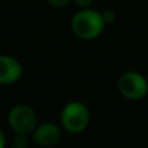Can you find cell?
<instances>
[{
  "mask_svg": "<svg viewBox=\"0 0 148 148\" xmlns=\"http://www.w3.org/2000/svg\"><path fill=\"white\" fill-rule=\"evenodd\" d=\"M104 18L101 13L90 8L81 9L72 18V30L78 38L83 40H92L97 38L104 30Z\"/></svg>",
  "mask_w": 148,
  "mask_h": 148,
  "instance_id": "6da1fadb",
  "label": "cell"
},
{
  "mask_svg": "<svg viewBox=\"0 0 148 148\" xmlns=\"http://www.w3.org/2000/svg\"><path fill=\"white\" fill-rule=\"evenodd\" d=\"M90 122L88 108L81 101H70L61 112L62 127L72 134L83 131Z\"/></svg>",
  "mask_w": 148,
  "mask_h": 148,
  "instance_id": "7a4b0ae2",
  "label": "cell"
},
{
  "mask_svg": "<svg viewBox=\"0 0 148 148\" xmlns=\"http://www.w3.org/2000/svg\"><path fill=\"white\" fill-rule=\"evenodd\" d=\"M8 123L16 134L30 135L36 129V113L30 105L17 104L8 113Z\"/></svg>",
  "mask_w": 148,
  "mask_h": 148,
  "instance_id": "3957f363",
  "label": "cell"
},
{
  "mask_svg": "<svg viewBox=\"0 0 148 148\" xmlns=\"http://www.w3.org/2000/svg\"><path fill=\"white\" fill-rule=\"evenodd\" d=\"M118 91L122 96L130 100L143 99L148 92V83L140 73L126 72L118 79Z\"/></svg>",
  "mask_w": 148,
  "mask_h": 148,
  "instance_id": "277c9868",
  "label": "cell"
},
{
  "mask_svg": "<svg viewBox=\"0 0 148 148\" xmlns=\"http://www.w3.org/2000/svg\"><path fill=\"white\" fill-rule=\"evenodd\" d=\"M22 75V65L17 59L8 55H0V84L17 82Z\"/></svg>",
  "mask_w": 148,
  "mask_h": 148,
  "instance_id": "5b68a950",
  "label": "cell"
},
{
  "mask_svg": "<svg viewBox=\"0 0 148 148\" xmlns=\"http://www.w3.org/2000/svg\"><path fill=\"white\" fill-rule=\"evenodd\" d=\"M61 131L60 127L53 122H44L36 126L33 133V139L38 146L42 147H51L60 140Z\"/></svg>",
  "mask_w": 148,
  "mask_h": 148,
  "instance_id": "8992f818",
  "label": "cell"
},
{
  "mask_svg": "<svg viewBox=\"0 0 148 148\" xmlns=\"http://www.w3.org/2000/svg\"><path fill=\"white\" fill-rule=\"evenodd\" d=\"M12 147H13V148H27V147H29V139H27V135L17 134V135H16L14 138H13Z\"/></svg>",
  "mask_w": 148,
  "mask_h": 148,
  "instance_id": "52a82bcc",
  "label": "cell"
},
{
  "mask_svg": "<svg viewBox=\"0 0 148 148\" xmlns=\"http://www.w3.org/2000/svg\"><path fill=\"white\" fill-rule=\"evenodd\" d=\"M70 1H72V0H47V3L53 8H64V7H66Z\"/></svg>",
  "mask_w": 148,
  "mask_h": 148,
  "instance_id": "ba28073f",
  "label": "cell"
},
{
  "mask_svg": "<svg viewBox=\"0 0 148 148\" xmlns=\"http://www.w3.org/2000/svg\"><path fill=\"white\" fill-rule=\"evenodd\" d=\"M101 16H103V18H104V22L105 23H109V22H113L114 21V18H116V14H114V12H112V10H105V12H103L101 13Z\"/></svg>",
  "mask_w": 148,
  "mask_h": 148,
  "instance_id": "9c48e42d",
  "label": "cell"
},
{
  "mask_svg": "<svg viewBox=\"0 0 148 148\" xmlns=\"http://www.w3.org/2000/svg\"><path fill=\"white\" fill-rule=\"evenodd\" d=\"M92 1H94V0H74V3H75L79 8H82V9L90 8V5L92 4Z\"/></svg>",
  "mask_w": 148,
  "mask_h": 148,
  "instance_id": "30bf717a",
  "label": "cell"
},
{
  "mask_svg": "<svg viewBox=\"0 0 148 148\" xmlns=\"http://www.w3.org/2000/svg\"><path fill=\"white\" fill-rule=\"evenodd\" d=\"M0 148H5V135L0 129Z\"/></svg>",
  "mask_w": 148,
  "mask_h": 148,
  "instance_id": "8fae6325",
  "label": "cell"
}]
</instances>
